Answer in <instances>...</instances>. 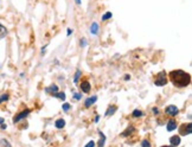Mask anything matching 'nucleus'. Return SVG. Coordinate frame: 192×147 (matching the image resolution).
I'll use <instances>...</instances> for the list:
<instances>
[{
	"instance_id": "obj_1",
	"label": "nucleus",
	"mask_w": 192,
	"mask_h": 147,
	"mask_svg": "<svg viewBox=\"0 0 192 147\" xmlns=\"http://www.w3.org/2000/svg\"><path fill=\"white\" fill-rule=\"evenodd\" d=\"M170 81L172 82L174 87L178 88H185L190 85L191 83V76L189 72H185L183 70H172L168 74Z\"/></svg>"
},
{
	"instance_id": "obj_2",
	"label": "nucleus",
	"mask_w": 192,
	"mask_h": 147,
	"mask_svg": "<svg viewBox=\"0 0 192 147\" xmlns=\"http://www.w3.org/2000/svg\"><path fill=\"white\" fill-rule=\"evenodd\" d=\"M166 83H167V75H166V72L162 70V71H160L158 75H157V78H155V81H154V84L157 85V87H164V85H166Z\"/></svg>"
},
{
	"instance_id": "obj_3",
	"label": "nucleus",
	"mask_w": 192,
	"mask_h": 147,
	"mask_svg": "<svg viewBox=\"0 0 192 147\" xmlns=\"http://www.w3.org/2000/svg\"><path fill=\"white\" fill-rule=\"evenodd\" d=\"M165 113L170 116H177L179 114V109L177 106H173V104H170L165 108Z\"/></svg>"
},
{
	"instance_id": "obj_4",
	"label": "nucleus",
	"mask_w": 192,
	"mask_h": 147,
	"mask_svg": "<svg viewBox=\"0 0 192 147\" xmlns=\"http://www.w3.org/2000/svg\"><path fill=\"white\" fill-rule=\"evenodd\" d=\"M31 113V109H24L23 112H20L19 114H17L16 116H14V119H13V122L14 123H17V122H19V121H22L23 119H25V117H27L28 116V114Z\"/></svg>"
},
{
	"instance_id": "obj_5",
	"label": "nucleus",
	"mask_w": 192,
	"mask_h": 147,
	"mask_svg": "<svg viewBox=\"0 0 192 147\" xmlns=\"http://www.w3.org/2000/svg\"><path fill=\"white\" fill-rule=\"evenodd\" d=\"M191 128H192V125H191V122H189V123H185V125L181 126L179 132H180L181 135H190L191 134Z\"/></svg>"
},
{
	"instance_id": "obj_6",
	"label": "nucleus",
	"mask_w": 192,
	"mask_h": 147,
	"mask_svg": "<svg viewBox=\"0 0 192 147\" xmlns=\"http://www.w3.org/2000/svg\"><path fill=\"white\" fill-rule=\"evenodd\" d=\"M80 88H81V90H82L83 93L88 94V93H90V88H91V85H90L89 81H82L81 84H80Z\"/></svg>"
},
{
	"instance_id": "obj_7",
	"label": "nucleus",
	"mask_w": 192,
	"mask_h": 147,
	"mask_svg": "<svg viewBox=\"0 0 192 147\" xmlns=\"http://www.w3.org/2000/svg\"><path fill=\"white\" fill-rule=\"evenodd\" d=\"M96 101H97V96H95V95H94V96H90V97H88V99L84 101V106L87 107V108H89V107L93 106Z\"/></svg>"
},
{
	"instance_id": "obj_8",
	"label": "nucleus",
	"mask_w": 192,
	"mask_h": 147,
	"mask_svg": "<svg viewBox=\"0 0 192 147\" xmlns=\"http://www.w3.org/2000/svg\"><path fill=\"white\" fill-rule=\"evenodd\" d=\"M170 142H171V146H172V147L179 146V144H180V136H178V135L171 136V138H170Z\"/></svg>"
},
{
	"instance_id": "obj_9",
	"label": "nucleus",
	"mask_w": 192,
	"mask_h": 147,
	"mask_svg": "<svg viewBox=\"0 0 192 147\" xmlns=\"http://www.w3.org/2000/svg\"><path fill=\"white\" fill-rule=\"evenodd\" d=\"M58 91V87H57L56 84H52V85H50V87H46L45 88V93L46 94H55V93H57Z\"/></svg>"
},
{
	"instance_id": "obj_10",
	"label": "nucleus",
	"mask_w": 192,
	"mask_h": 147,
	"mask_svg": "<svg viewBox=\"0 0 192 147\" xmlns=\"http://www.w3.org/2000/svg\"><path fill=\"white\" fill-rule=\"evenodd\" d=\"M166 128H167V131H168V132H172V131H174V129L177 128V122H176L174 120H170V121L167 122V126H166Z\"/></svg>"
},
{
	"instance_id": "obj_11",
	"label": "nucleus",
	"mask_w": 192,
	"mask_h": 147,
	"mask_svg": "<svg viewBox=\"0 0 192 147\" xmlns=\"http://www.w3.org/2000/svg\"><path fill=\"white\" fill-rule=\"evenodd\" d=\"M90 33L91 35H97L99 33V24L96 22H94L90 26Z\"/></svg>"
},
{
	"instance_id": "obj_12",
	"label": "nucleus",
	"mask_w": 192,
	"mask_h": 147,
	"mask_svg": "<svg viewBox=\"0 0 192 147\" xmlns=\"http://www.w3.org/2000/svg\"><path fill=\"white\" fill-rule=\"evenodd\" d=\"M55 126H56V128L62 129V128H64V126H65V121L63 119H58V120H56Z\"/></svg>"
},
{
	"instance_id": "obj_13",
	"label": "nucleus",
	"mask_w": 192,
	"mask_h": 147,
	"mask_svg": "<svg viewBox=\"0 0 192 147\" xmlns=\"http://www.w3.org/2000/svg\"><path fill=\"white\" fill-rule=\"evenodd\" d=\"M116 110H118V107H116V106H112V107H109V108L107 109V112H105V116H112Z\"/></svg>"
},
{
	"instance_id": "obj_14",
	"label": "nucleus",
	"mask_w": 192,
	"mask_h": 147,
	"mask_svg": "<svg viewBox=\"0 0 192 147\" xmlns=\"http://www.w3.org/2000/svg\"><path fill=\"white\" fill-rule=\"evenodd\" d=\"M100 134V141H99V147H104V142H105V135L102 132H99Z\"/></svg>"
},
{
	"instance_id": "obj_15",
	"label": "nucleus",
	"mask_w": 192,
	"mask_h": 147,
	"mask_svg": "<svg viewBox=\"0 0 192 147\" xmlns=\"http://www.w3.org/2000/svg\"><path fill=\"white\" fill-rule=\"evenodd\" d=\"M6 35H7V28L3 24H0V38L6 37Z\"/></svg>"
},
{
	"instance_id": "obj_16",
	"label": "nucleus",
	"mask_w": 192,
	"mask_h": 147,
	"mask_svg": "<svg viewBox=\"0 0 192 147\" xmlns=\"http://www.w3.org/2000/svg\"><path fill=\"white\" fill-rule=\"evenodd\" d=\"M132 132H135V128H134L133 126H130L129 128H127L126 131H124V132L121 134V136H128L129 134H132Z\"/></svg>"
},
{
	"instance_id": "obj_17",
	"label": "nucleus",
	"mask_w": 192,
	"mask_h": 147,
	"mask_svg": "<svg viewBox=\"0 0 192 147\" xmlns=\"http://www.w3.org/2000/svg\"><path fill=\"white\" fill-rule=\"evenodd\" d=\"M52 96L53 97H57V99H59V100H62V101H64L65 100V93H58V91H57V93H55V94H52Z\"/></svg>"
},
{
	"instance_id": "obj_18",
	"label": "nucleus",
	"mask_w": 192,
	"mask_h": 147,
	"mask_svg": "<svg viewBox=\"0 0 192 147\" xmlns=\"http://www.w3.org/2000/svg\"><path fill=\"white\" fill-rule=\"evenodd\" d=\"M132 115H133V117H141V116H143V113L140 109H134Z\"/></svg>"
},
{
	"instance_id": "obj_19",
	"label": "nucleus",
	"mask_w": 192,
	"mask_h": 147,
	"mask_svg": "<svg viewBox=\"0 0 192 147\" xmlns=\"http://www.w3.org/2000/svg\"><path fill=\"white\" fill-rule=\"evenodd\" d=\"M112 17H113V13L108 11V12H105V13L102 16V18H101V19H102V22H105V20H108V19H110Z\"/></svg>"
},
{
	"instance_id": "obj_20",
	"label": "nucleus",
	"mask_w": 192,
	"mask_h": 147,
	"mask_svg": "<svg viewBox=\"0 0 192 147\" xmlns=\"http://www.w3.org/2000/svg\"><path fill=\"white\" fill-rule=\"evenodd\" d=\"M81 75H82V71H81L80 69L76 70V74H75V77H74V82H75V83L78 82V78L81 77Z\"/></svg>"
},
{
	"instance_id": "obj_21",
	"label": "nucleus",
	"mask_w": 192,
	"mask_h": 147,
	"mask_svg": "<svg viewBox=\"0 0 192 147\" xmlns=\"http://www.w3.org/2000/svg\"><path fill=\"white\" fill-rule=\"evenodd\" d=\"M8 94H4V95H0V103H3L4 101H7L8 100Z\"/></svg>"
},
{
	"instance_id": "obj_22",
	"label": "nucleus",
	"mask_w": 192,
	"mask_h": 147,
	"mask_svg": "<svg viewBox=\"0 0 192 147\" xmlns=\"http://www.w3.org/2000/svg\"><path fill=\"white\" fill-rule=\"evenodd\" d=\"M141 147H152V146H151V142L145 139V140L141 141Z\"/></svg>"
},
{
	"instance_id": "obj_23",
	"label": "nucleus",
	"mask_w": 192,
	"mask_h": 147,
	"mask_svg": "<svg viewBox=\"0 0 192 147\" xmlns=\"http://www.w3.org/2000/svg\"><path fill=\"white\" fill-rule=\"evenodd\" d=\"M62 108H63V110H64V112H68V110L71 108V106H70L69 103H64V104L62 106Z\"/></svg>"
},
{
	"instance_id": "obj_24",
	"label": "nucleus",
	"mask_w": 192,
	"mask_h": 147,
	"mask_svg": "<svg viewBox=\"0 0 192 147\" xmlns=\"http://www.w3.org/2000/svg\"><path fill=\"white\" fill-rule=\"evenodd\" d=\"M1 145H3L4 147H11V145H9V144H8V141H7V140H5V139H3V140H1Z\"/></svg>"
},
{
	"instance_id": "obj_25",
	"label": "nucleus",
	"mask_w": 192,
	"mask_h": 147,
	"mask_svg": "<svg viewBox=\"0 0 192 147\" xmlns=\"http://www.w3.org/2000/svg\"><path fill=\"white\" fill-rule=\"evenodd\" d=\"M72 96H74V99H75V100H81V99H82V95L78 94V93H75Z\"/></svg>"
},
{
	"instance_id": "obj_26",
	"label": "nucleus",
	"mask_w": 192,
	"mask_h": 147,
	"mask_svg": "<svg viewBox=\"0 0 192 147\" xmlns=\"http://www.w3.org/2000/svg\"><path fill=\"white\" fill-rule=\"evenodd\" d=\"M95 145H96V142L91 140V141H89L87 145H85V147H95Z\"/></svg>"
},
{
	"instance_id": "obj_27",
	"label": "nucleus",
	"mask_w": 192,
	"mask_h": 147,
	"mask_svg": "<svg viewBox=\"0 0 192 147\" xmlns=\"http://www.w3.org/2000/svg\"><path fill=\"white\" fill-rule=\"evenodd\" d=\"M80 44H81V46H82V47L87 46V41H85L84 38H82V39H81V42H80Z\"/></svg>"
},
{
	"instance_id": "obj_28",
	"label": "nucleus",
	"mask_w": 192,
	"mask_h": 147,
	"mask_svg": "<svg viewBox=\"0 0 192 147\" xmlns=\"http://www.w3.org/2000/svg\"><path fill=\"white\" fill-rule=\"evenodd\" d=\"M152 110H153V113H154L155 115H158V114H159V109L157 108V107H154V108H153Z\"/></svg>"
},
{
	"instance_id": "obj_29",
	"label": "nucleus",
	"mask_w": 192,
	"mask_h": 147,
	"mask_svg": "<svg viewBox=\"0 0 192 147\" xmlns=\"http://www.w3.org/2000/svg\"><path fill=\"white\" fill-rule=\"evenodd\" d=\"M72 33V30H71V28H68V31H66V35H68V36H70Z\"/></svg>"
},
{
	"instance_id": "obj_30",
	"label": "nucleus",
	"mask_w": 192,
	"mask_h": 147,
	"mask_svg": "<svg viewBox=\"0 0 192 147\" xmlns=\"http://www.w3.org/2000/svg\"><path fill=\"white\" fill-rule=\"evenodd\" d=\"M124 80H126V81L130 80V76H129V75H124Z\"/></svg>"
},
{
	"instance_id": "obj_31",
	"label": "nucleus",
	"mask_w": 192,
	"mask_h": 147,
	"mask_svg": "<svg viewBox=\"0 0 192 147\" xmlns=\"http://www.w3.org/2000/svg\"><path fill=\"white\" fill-rule=\"evenodd\" d=\"M75 3L77 4V5H81L82 4V0H75Z\"/></svg>"
},
{
	"instance_id": "obj_32",
	"label": "nucleus",
	"mask_w": 192,
	"mask_h": 147,
	"mask_svg": "<svg viewBox=\"0 0 192 147\" xmlns=\"http://www.w3.org/2000/svg\"><path fill=\"white\" fill-rule=\"evenodd\" d=\"M0 127H1V129H6V125H0Z\"/></svg>"
},
{
	"instance_id": "obj_33",
	"label": "nucleus",
	"mask_w": 192,
	"mask_h": 147,
	"mask_svg": "<svg viewBox=\"0 0 192 147\" xmlns=\"http://www.w3.org/2000/svg\"><path fill=\"white\" fill-rule=\"evenodd\" d=\"M99 120H100V116H99V115H97V116H96V117H95V122H97V121H99Z\"/></svg>"
},
{
	"instance_id": "obj_34",
	"label": "nucleus",
	"mask_w": 192,
	"mask_h": 147,
	"mask_svg": "<svg viewBox=\"0 0 192 147\" xmlns=\"http://www.w3.org/2000/svg\"><path fill=\"white\" fill-rule=\"evenodd\" d=\"M4 123V119H3V117H0V125H3Z\"/></svg>"
},
{
	"instance_id": "obj_35",
	"label": "nucleus",
	"mask_w": 192,
	"mask_h": 147,
	"mask_svg": "<svg viewBox=\"0 0 192 147\" xmlns=\"http://www.w3.org/2000/svg\"><path fill=\"white\" fill-rule=\"evenodd\" d=\"M161 147H172V146H161Z\"/></svg>"
}]
</instances>
